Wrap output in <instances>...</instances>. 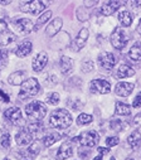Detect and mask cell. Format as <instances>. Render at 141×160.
<instances>
[{
  "instance_id": "obj_22",
  "label": "cell",
  "mask_w": 141,
  "mask_h": 160,
  "mask_svg": "<svg viewBox=\"0 0 141 160\" xmlns=\"http://www.w3.org/2000/svg\"><path fill=\"white\" fill-rule=\"evenodd\" d=\"M59 68L63 74H68L73 69V59L67 56H62L59 59Z\"/></svg>"
},
{
  "instance_id": "obj_25",
  "label": "cell",
  "mask_w": 141,
  "mask_h": 160,
  "mask_svg": "<svg viewBox=\"0 0 141 160\" xmlns=\"http://www.w3.org/2000/svg\"><path fill=\"white\" fill-rule=\"evenodd\" d=\"M134 15L129 10H122L119 13V22L121 23L122 27H130L132 24Z\"/></svg>"
},
{
  "instance_id": "obj_35",
  "label": "cell",
  "mask_w": 141,
  "mask_h": 160,
  "mask_svg": "<svg viewBox=\"0 0 141 160\" xmlns=\"http://www.w3.org/2000/svg\"><path fill=\"white\" fill-rule=\"evenodd\" d=\"M88 17H90V13L86 12L85 8H78V10H77V18H78L81 22H86V20L88 19Z\"/></svg>"
},
{
  "instance_id": "obj_11",
  "label": "cell",
  "mask_w": 141,
  "mask_h": 160,
  "mask_svg": "<svg viewBox=\"0 0 141 160\" xmlns=\"http://www.w3.org/2000/svg\"><path fill=\"white\" fill-rule=\"evenodd\" d=\"M98 64L101 68H103L106 71H111L116 64V58L110 52H102L98 56Z\"/></svg>"
},
{
  "instance_id": "obj_34",
  "label": "cell",
  "mask_w": 141,
  "mask_h": 160,
  "mask_svg": "<svg viewBox=\"0 0 141 160\" xmlns=\"http://www.w3.org/2000/svg\"><path fill=\"white\" fill-rule=\"evenodd\" d=\"M8 57H9L8 51L0 49V68L4 67V66H7V63H8Z\"/></svg>"
},
{
  "instance_id": "obj_51",
  "label": "cell",
  "mask_w": 141,
  "mask_h": 160,
  "mask_svg": "<svg viewBox=\"0 0 141 160\" xmlns=\"http://www.w3.org/2000/svg\"><path fill=\"white\" fill-rule=\"evenodd\" d=\"M49 2H52V0H49Z\"/></svg>"
},
{
  "instance_id": "obj_7",
  "label": "cell",
  "mask_w": 141,
  "mask_h": 160,
  "mask_svg": "<svg viewBox=\"0 0 141 160\" xmlns=\"http://www.w3.org/2000/svg\"><path fill=\"white\" fill-rule=\"evenodd\" d=\"M111 44L114 46V48L121 51L126 47L127 44V41H129V38L125 33V30H122L121 28H115V30L112 32L111 34Z\"/></svg>"
},
{
  "instance_id": "obj_21",
  "label": "cell",
  "mask_w": 141,
  "mask_h": 160,
  "mask_svg": "<svg viewBox=\"0 0 141 160\" xmlns=\"http://www.w3.org/2000/svg\"><path fill=\"white\" fill-rule=\"evenodd\" d=\"M88 35H90V33H88V29H87V28H82V29L80 30L78 35H77L76 39H75L76 49H82V48L86 46L87 39H88Z\"/></svg>"
},
{
  "instance_id": "obj_39",
  "label": "cell",
  "mask_w": 141,
  "mask_h": 160,
  "mask_svg": "<svg viewBox=\"0 0 141 160\" xmlns=\"http://www.w3.org/2000/svg\"><path fill=\"white\" fill-rule=\"evenodd\" d=\"M0 98H2V101L5 102V103L10 102V96H9L8 93H5L3 90H0Z\"/></svg>"
},
{
  "instance_id": "obj_10",
  "label": "cell",
  "mask_w": 141,
  "mask_h": 160,
  "mask_svg": "<svg viewBox=\"0 0 141 160\" xmlns=\"http://www.w3.org/2000/svg\"><path fill=\"white\" fill-rule=\"evenodd\" d=\"M126 4V0H109L106 4L102 5L101 8V14L105 17L112 15L117 9H120L122 5Z\"/></svg>"
},
{
  "instance_id": "obj_33",
  "label": "cell",
  "mask_w": 141,
  "mask_h": 160,
  "mask_svg": "<svg viewBox=\"0 0 141 160\" xmlns=\"http://www.w3.org/2000/svg\"><path fill=\"white\" fill-rule=\"evenodd\" d=\"M47 103L48 105H52V106H56V105H58L59 103V95L57 93V92H52V93H49L48 96H47Z\"/></svg>"
},
{
  "instance_id": "obj_44",
  "label": "cell",
  "mask_w": 141,
  "mask_h": 160,
  "mask_svg": "<svg viewBox=\"0 0 141 160\" xmlns=\"http://www.w3.org/2000/svg\"><path fill=\"white\" fill-rule=\"evenodd\" d=\"M13 2V0H0V5H8Z\"/></svg>"
},
{
  "instance_id": "obj_18",
  "label": "cell",
  "mask_w": 141,
  "mask_h": 160,
  "mask_svg": "<svg viewBox=\"0 0 141 160\" xmlns=\"http://www.w3.org/2000/svg\"><path fill=\"white\" fill-rule=\"evenodd\" d=\"M62 25H63V19H62V18H56V19H53V20L49 23V25L47 27V29H46L47 35H49V37L56 35V34L62 29Z\"/></svg>"
},
{
  "instance_id": "obj_28",
  "label": "cell",
  "mask_w": 141,
  "mask_h": 160,
  "mask_svg": "<svg viewBox=\"0 0 141 160\" xmlns=\"http://www.w3.org/2000/svg\"><path fill=\"white\" fill-rule=\"evenodd\" d=\"M116 113L117 115H121V116H127L131 113V106L125 103V102H121V101H117L116 102Z\"/></svg>"
},
{
  "instance_id": "obj_5",
  "label": "cell",
  "mask_w": 141,
  "mask_h": 160,
  "mask_svg": "<svg viewBox=\"0 0 141 160\" xmlns=\"http://www.w3.org/2000/svg\"><path fill=\"white\" fill-rule=\"evenodd\" d=\"M78 142L81 144V148H87L91 149L93 146H96L100 141V135L97 131L95 130H88V131H83L78 138H77Z\"/></svg>"
},
{
  "instance_id": "obj_29",
  "label": "cell",
  "mask_w": 141,
  "mask_h": 160,
  "mask_svg": "<svg viewBox=\"0 0 141 160\" xmlns=\"http://www.w3.org/2000/svg\"><path fill=\"white\" fill-rule=\"evenodd\" d=\"M93 117L91 115H87V113H81L78 117H77V124L80 126H86V125H90L92 122Z\"/></svg>"
},
{
  "instance_id": "obj_1",
  "label": "cell",
  "mask_w": 141,
  "mask_h": 160,
  "mask_svg": "<svg viewBox=\"0 0 141 160\" xmlns=\"http://www.w3.org/2000/svg\"><path fill=\"white\" fill-rule=\"evenodd\" d=\"M72 124V115L66 108H58L49 116V126L58 130H64Z\"/></svg>"
},
{
  "instance_id": "obj_42",
  "label": "cell",
  "mask_w": 141,
  "mask_h": 160,
  "mask_svg": "<svg viewBox=\"0 0 141 160\" xmlns=\"http://www.w3.org/2000/svg\"><path fill=\"white\" fill-rule=\"evenodd\" d=\"M140 106H141V101H140V100L136 97V98L134 100V102H132V107H135V108H139Z\"/></svg>"
},
{
  "instance_id": "obj_3",
  "label": "cell",
  "mask_w": 141,
  "mask_h": 160,
  "mask_svg": "<svg viewBox=\"0 0 141 160\" xmlns=\"http://www.w3.org/2000/svg\"><path fill=\"white\" fill-rule=\"evenodd\" d=\"M39 91H41V85L38 82V79L34 77H30V78L25 79L20 85V92H19L18 97L20 100H27V98L37 96L39 93Z\"/></svg>"
},
{
  "instance_id": "obj_49",
  "label": "cell",
  "mask_w": 141,
  "mask_h": 160,
  "mask_svg": "<svg viewBox=\"0 0 141 160\" xmlns=\"http://www.w3.org/2000/svg\"><path fill=\"white\" fill-rule=\"evenodd\" d=\"M110 160H116V159H115V158H114V156H112V158H111V159H110Z\"/></svg>"
},
{
  "instance_id": "obj_30",
  "label": "cell",
  "mask_w": 141,
  "mask_h": 160,
  "mask_svg": "<svg viewBox=\"0 0 141 160\" xmlns=\"http://www.w3.org/2000/svg\"><path fill=\"white\" fill-rule=\"evenodd\" d=\"M51 17H52V12L51 10H47V12H44L41 17H39V19H38V22H37V24H35V27H34V29H38L39 27H42L43 24H46L49 19H51Z\"/></svg>"
},
{
  "instance_id": "obj_32",
  "label": "cell",
  "mask_w": 141,
  "mask_h": 160,
  "mask_svg": "<svg viewBox=\"0 0 141 160\" xmlns=\"http://www.w3.org/2000/svg\"><path fill=\"white\" fill-rule=\"evenodd\" d=\"M10 142H12V136L8 132H4L2 135V139H0V145H2L4 149H9L10 148Z\"/></svg>"
},
{
  "instance_id": "obj_23",
  "label": "cell",
  "mask_w": 141,
  "mask_h": 160,
  "mask_svg": "<svg viewBox=\"0 0 141 160\" xmlns=\"http://www.w3.org/2000/svg\"><path fill=\"white\" fill-rule=\"evenodd\" d=\"M134 74H135V71H134L130 66H127V64H121V66L117 68V71H116V77L120 78V79L131 77V76H134Z\"/></svg>"
},
{
  "instance_id": "obj_13",
  "label": "cell",
  "mask_w": 141,
  "mask_h": 160,
  "mask_svg": "<svg viewBox=\"0 0 141 160\" xmlns=\"http://www.w3.org/2000/svg\"><path fill=\"white\" fill-rule=\"evenodd\" d=\"M73 155V145L70 141H64L58 151H57V159L58 160H66V159H69L70 156Z\"/></svg>"
},
{
  "instance_id": "obj_19",
  "label": "cell",
  "mask_w": 141,
  "mask_h": 160,
  "mask_svg": "<svg viewBox=\"0 0 141 160\" xmlns=\"http://www.w3.org/2000/svg\"><path fill=\"white\" fill-rule=\"evenodd\" d=\"M14 41H15V35L12 30L5 28V29H3L2 32H0V46L2 47H7L10 43H13Z\"/></svg>"
},
{
  "instance_id": "obj_4",
  "label": "cell",
  "mask_w": 141,
  "mask_h": 160,
  "mask_svg": "<svg viewBox=\"0 0 141 160\" xmlns=\"http://www.w3.org/2000/svg\"><path fill=\"white\" fill-rule=\"evenodd\" d=\"M19 8L23 13L38 15L44 10L46 7L41 0H19Z\"/></svg>"
},
{
  "instance_id": "obj_31",
  "label": "cell",
  "mask_w": 141,
  "mask_h": 160,
  "mask_svg": "<svg viewBox=\"0 0 141 160\" xmlns=\"http://www.w3.org/2000/svg\"><path fill=\"white\" fill-rule=\"evenodd\" d=\"M111 129L120 132V131L126 129V124H125V121H120V120H112L111 121Z\"/></svg>"
},
{
  "instance_id": "obj_48",
  "label": "cell",
  "mask_w": 141,
  "mask_h": 160,
  "mask_svg": "<svg viewBox=\"0 0 141 160\" xmlns=\"http://www.w3.org/2000/svg\"><path fill=\"white\" fill-rule=\"evenodd\" d=\"M125 160H135V159H132V158H127V159H125Z\"/></svg>"
},
{
  "instance_id": "obj_6",
  "label": "cell",
  "mask_w": 141,
  "mask_h": 160,
  "mask_svg": "<svg viewBox=\"0 0 141 160\" xmlns=\"http://www.w3.org/2000/svg\"><path fill=\"white\" fill-rule=\"evenodd\" d=\"M13 28L20 34V35H27L29 34L30 32H33L34 29V25L32 23L30 19L28 18H14L10 20Z\"/></svg>"
},
{
  "instance_id": "obj_24",
  "label": "cell",
  "mask_w": 141,
  "mask_h": 160,
  "mask_svg": "<svg viewBox=\"0 0 141 160\" xmlns=\"http://www.w3.org/2000/svg\"><path fill=\"white\" fill-rule=\"evenodd\" d=\"M62 139V135L59 132H51V134H47L43 139H42V142H43V146L44 148H49L52 146L56 141L61 140Z\"/></svg>"
},
{
  "instance_id": "obj_45",
  "label": "cell",
  "mask_w": 141,
  "mask_h": 160,
  "mask_svg": "<svg viewBox=\"0 0 141 160\" xmlns=\"http://www.w3.org/2000/svg\"><path fill=\"white\" fill-rule=\"evenodd\" d=\"M137 32L141 34V19H140V22H139V25H137Z\"/></svg>"
},
{
  "instance_id": "obj_2",
  "label": "cell",
  "mask_w": 141,
  "mask_h": 160,
  "mask_svg": "<svg viewBox=\"0 0 141 160\" xmlns=\"http://www.w3.org/2000/svg\"><path fill=\"white\" fill-rule=\"evenodd\" d=\"M25 113L30 122H41L47 115V106L41 101H33L25 106Z\"/></svg>"
},
{
  "instance_id": "obj_50",
  "label": "cell",
  "mask_w": 141,
  "mask_h": 160,
  "mask_svg": "<svg viewBox=\"0 0 141 160\" xmlns=\"http://www.w3.org/2000/svg\"><path fill=\"white\" fill-rule=\"evenodd\" d=\"M4 160H9V159H8V158H5V159H4Z\"/></svg>"
},
{
  "instance_id": "obj_8",
  "label": "cell",
  "mask_w": 141,
  "mask_h": 160,
  "mask_svg": "<svg viewBox=\"0 0 141 160\" xmlns=\"http://www.w3.org/2000/svg\"><path fill=\"white\" fill-rule=\"evenodd\" d=\"M90 90L93 93H98V95H106L111 91V83L106 79H93V81L90 83Z\"/></svg>"
},
{
  "instance_id": "obj_15",
  "label": "cell",
  "mask_w": 141,
  "mask_h": 160,
  "mask_svg": "<svg viewBox=\"0 0 141 160\" xmlns=\"http://www.w3.org/2000/svg\"><path fill=\"white\" fill-rule=\"evenodd\" d=\"M135 86L134 83H130V82H119L115 87V93L117 96H121V97H127L132 93Z\"/></svg>"
},
{
  "instance_id": "obj_17",
  "label": "cell",
  "mask_w": 141,
  "mask_h": 160,
  "mask_svg": "<svg viewBox=\"0 0 141 160\" xmlns=\"http://www.w3.org/2000/svg\"><path fill=\"white\" fill-rule=\"evenodd\" d=\"M43 148H44V146H43L42 140H41V141H39V140L33 141V142L30 144V146L28 148V150H25L27 152H24L23 155H27V156H29L30 159H34L35 156H38V155H39V152L42 151Z\"/></svg>"
},
{
  "instance_id": "obj_20",
  "label": "cell",
  "mask_w": 141,
  "mask_h": 160,
  "mask_svg": "<svg viewBox=\"0 0 141 160\" xmlns=\"http://www.w3.org/2000/svg\"><path fill=\"white\" fill-rule=\"evenodd\" d=\"M25 76L27 73L24 71H15L8 77V82L13 86H20L25 81Z\"/></svg>"
},
{
  "instance_id": "obj_36",
  "label": "cell",
  "mask_w": 141,
  "mask_h": 160,
  "mask_svg": "<svg viewBox=\"0 0 141 160\" xmlns=\"http://www.w3.org/2000/svg\"><path fill=\"white\" fill-rule=\"evenodd\" d=\"M93 69H95V64H93L92 61H85V62L82 63V71H83V72L88 73V72H92Z\"/></svg>"
},
{
  "instance_id": "obj_43",
  "label": "cell",
  "mask_w": 141,
  "mask_h": 160,
  "mask_svg": "<svg viewBox=\"0 0 141 160\" xmlns=\"http://www.w3.org/2000/svg\"><path fill=\"white\" fill-rule=\"evenodd\" d=\"M131 4L134 8H140L141 7V0H131Z\"/></svg>"
},
{
  "instance_id": "obj_12",
  "label": "cell",
  "mask_w": 141,
  "mask_h": 160,
  "mask_svg": "<svg viewBox=\"0 0 141 160\" xmlns=\"http://www.w3.org/2000/svg\"><path fill=\"white\" fill-rule=\"evenodd\" d=\"M15 141L19 146H25L33 142V134L27 129V128H22L17 135H15Z\"/></svg>"
},
{
  "instance_id": "obj_38",
  "label": "cell",
  "mask_w": 141,
  "mask_h": 160,
  "mask_svg": "<svg viewBox=\"0 0 141 160\" xmlns=\"http://www.w3.org/2000/svg\"><path fill=\"white\" fill-rule=\"evenodd\" d=\"M132 125H134L135 128H141V112L137 113V115L134 117V120H132Z\"/></svg>"
},
{
  "instance_id": "obj_47",
  "label": "cell",
  "mask_w": 141,
  "mask_h": 160,
  "mask_svg": "<svg viewBox=\"0 0 141 160\" xmlns=\"http://www.w3.org/2000/svg\"><path fill=\"white\" fill-rule=\"evenodd\" d=\"M137 98H139V100H140V101H141V92H140V93H139V95H137Z\"/></svg>"
},
{
  "instance_id": "obj_41",
  "label": "cell",
  "mask_w": 141,
  "mask_h": 160,
  "mask_svg": "<svg viewBox=\"0 0 141 160\" xmlns=\"http://www.w3.org/2000/svg\"><path fill=\"white\" fill-rule=\"evenodd\" d=\"M97 151H98V154L100 155H105V154H109V148H102V146H100L98 149H97Z\"/></svg>"
},
{
  "instance_id": "obj_14",
  "label": "cell",
  "mask_w": 141,
  "mask_h": 160,
  "mask_svg": "<svg viewBox=\"0 0 141 160\" xmlns=\"http://www.w3.org/2000/svg\"><path fill=\"white\" fill-rule=\"evenodd\" d=\"M48 63V56L46 52H41L34 57L33 63H32V68L34 72H41L43 71V68L47 66Z\"/></svg>"
},
{
  "instance_id": "obj_9",
  "label": "cell",
  "mask_w": 141,
  "mask_h": 160,
  "mask_svg": "<svg viewBox=\"0 0 141 160\" xmlns=\"http://www.w3.org/2000/svg\"><path fill=\"white\" fill-rule=\"evenodd\" d=\"M4 118L7 120L8 122H10L12 125H20L23 121V116H22V111L19 107H10L7 108L4 112Z\"/></svg>"
},
{
  "instance_id": "obj_40",
  "label": "cell",
  "mask_w": 141,
  "mask_h": 160,
  "mask_svg": "<svg viewBox=\"0 0 141 160\" xmlns=\"http://www.w3.org/2000/svg\"><path fill=\"white\" fill-rule=\"evenodd\" d=\"M98 2H100V0H83L85 8H92V7H95Z\"/></svg>"
},
{
  "instance_id": "obj_16",
  "label": "cell",
  "mask_w": 141,
  "mask_h": 160,
  "mask_svg": "<svg viewBox=\"0 0 141 160\" xmlns=\"http://www.w3.org/2000/svg\"><path fill=\"white\" fill-rule=\"evenodd\" d=\"M32 49H33V44L30 41H23L15 49V54L19 57V58H24L27 56H29L32 53Z\"/></svg>"
},
{
  "instance_id": "obj_46",
  "label": "cell",
  "mask_w": 141,
  "mask_h": 160,
  "mask_svg": "<svg viewBox=\"0 0 141 160\" xmlns=\"http://www.w3.org/2000/svg\"><path fill=\"white\" fill-rule=\"evenodd\" d=\"M93 160H102V155H100V154H98V156L93 158Z\"/></svg>"
},
{
  "instance_id": "obj_26",
  "label": "cell",
  "mask_w": 141,
  "mask_h": 160,
  "mask_svg": "<svg viewBox=\"0 0 141 160\" xmlns=\"http://www.w3.org/2000/svg\"><path fill=\"white\" fill-rule=\"evenodd\" d=\"M127 144L132 148V149H137L141 145V134L139 131H134L131 132V135L127 138Z\"/></svg>"
},
{
  "instance_id": "obj_37",
  "label": "cell",
  "mask_w": 141,
  "mask_h": 160,
  "mask_svg": "<svg viewBox=\"0 0 141 160\" xmlns=\"http://www.w3.org/2000/svg\"><path fill=\"white\" fill-rule=\"evenodd\" d=\"M119 142H120V139L117 136H110V138L106 139V145L110 146V148L119 145Z\"/></svg>"
},
{
  "instance_id": "obj_27",
  "label": "cell",
  "mask_w": 141,
  "mask_h": 160,
  "mask_svg": "<svg viewBox=\"0 0 141 160\" xmlns=\"http://www.w3.org/2000/svg\"><path fill=\"white\" fill-rule=\"evenodd\" d=\"M129 57L132 59V61H135V62H139V61H141V43H135L132 47H131V49H130V52H129Z\"/></svg>"
}]
</instances>
